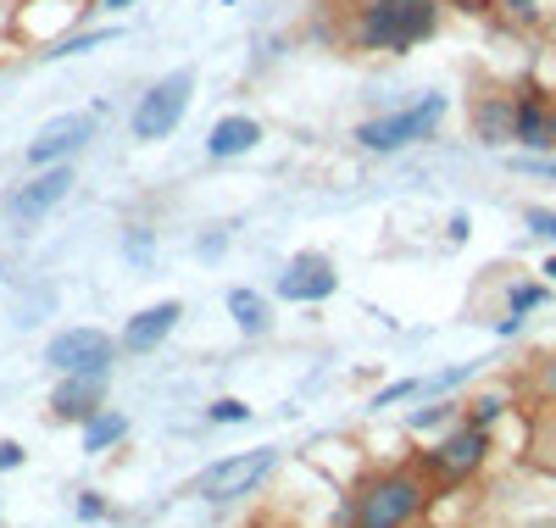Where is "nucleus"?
Masks as SVG:
<instances>
[{
    "instance_id": "nucleus-1",
    "label": "nucleus",
    "mask_w": 556,
    "mask_h": 528,
    "mask_svg": "<svg viewBox=\"0 0 556 528\" xmlns=\"http://www.w3.org/2000/svg\"><path fill=\"white\" fill-rule=\"evenodd\" d=\"M440 28V0H367L362 45L367 51H412Z\"/></svg>"
},
{
    "instance_id": "nucleus-2",
    "label": "nucleus",
    "mask_w": 556,
    "mask_h": 528,
    "mask_svg": "<svg viewBox=\"0 0 556 528\" xmlns=\"http://www.w3.org/2000/svg\"><path fill=\"white\" fill-rule=\"evenodd\" d=\"M424 506V485L412 473H379L356 495V528H406Z\"/></svg>"
},
{
    "instance_id": "nucleus-3",
    "label": "nucleus",
    "mask_w": 556,
    "mask_h": 528,
    "mask_svg": "<svg viewBox=\"0 0 556 528\" xmlns=\"http://www.w3.org/2000/svg\"><path fill=\"white\" fill-rule=\"evenodd\" d=\"M190 95H195V73L190 67H178V73H167L162 84H151L146 95H139V106H134V139H167L178 123H184V112H190Z\"/></svg>"
},
{
    "instance_id": "nucleus-4",
    "label": "nucleus",
    "mask_w": 556,
    "mask_h": 528,
    "mask_svg": "<svg viewBox=\"0 0 556 528\" xmlns=\"http://www.w3.org/2000/svg\"><path fill=\"white\" fill-rule=\"evenodd\" d=\"M445 117V95H424L417 106H406V112H390V117H374V123H362L356 128V139L367 151H401V146H412V139H424V134H434V123Z\"/></svg>"
},
{
    "instance_id": "nucleus-5",
    "label": "nucleus",
    "mask_w": 556,
    "mask_h": 528,
    "mask_svg": "<svg viewBox=\"0 0 556 528\" xmlns=\"http://www.w3.org/2000/svg\"><path fill=\"white\" fill-rule=\"evenodd\" d=\"M96 134V112H62L51 117L39 134H34V146H28V167H56V162H73L84 151V139Z\"/></svg>"
},
{
    "instance_id": "nucleus-6",
    "label": "nucleus",
    "mask_w": 556,
    "mask_h": 528,
    "mask_svg": "<svg viewBox=\"0 0 556 528\" xmlns=\"http://www.w3.org/2000/svg\"><path fill=\"white\" fill-rule=\"evenodd\" d=\"M112 334L101 328H67L56 334L51 345H45V362H51L56 373H106L112 367Z\"/></svg>"
},
{
    "instance_id": "nucleus-7",
    "label": "nucleus",
    "mask_w": 556,
    "mask_h": 528,
    "mask_svg": "<svg viewBox=\"0 0 556 528\" xmlns=\"http://www.w3.org/2000/svg\"><path fill=\"white\" fill-rule=\"evenodd\" d=\"M273 462H278V451H245V456H223L206 478H201V495L206 501H240V495H251L262 478L273 473Z\"/></svg>"
},
{
    "instance_id": "nucleus-8",
    "label": "nucleus",
    "mask_w": 556,
    "mask_h": 528,
    "mask_svg": "<svg viewBox=\"0 0 556 528\" xmlns=\"http://www.w3.org/2000/svg\"><path fill=\"white\" fill-rule=\"evenodd\" d=\"M67 189H73V162H56V167H39L34 184H23L17 196H12V223H39L45 212H51L56 201H67Z\"/></svg>"
},
{
    "instance_id": "nucleus-9",
    "label": "nucleus",
    "mask_w": 556,
    "mask_h": 528,
    "mask_svg": "<svg viewBox=\"0 0 556 528\" xmlns=\"http://www.w3.org/2000/svg\"><path fill=\"white\" fill-rule=\"evenodd\" d=\"M101 395H106V373H62L56 395H51V412L62 423H89L101 412Z\"/></svg>"
},
{
    "instance_id": "nucleus-10",
    "label": "nucleus",
    "mask_w": 556,
    "mask_h": 528,
    "mask_svg": "<svg viewBox=\"0 0 556 528\" xmlns=\"http://www.w3.org/2000/svg\"><path fill=\"white\" fill-rule=\"evenodd\" d=\"M334 284H340L334 267L306 251V256H295L285 273H278V296H285V301H329Z\"/></svg>"
},
{
    "instance_id": "nucleus-11",
    "label": "nucleus",
    "mask_w": 556,
    "mask_h": 528,
    "mask_svg": "<svg viewBox=\"0 0 556 528\" xmlns=\"http://www.w3.org/2000/svg\"><path fill=\"white\" fill-rule=\"evenodd\" d=\"M178 317H184V306L178 301H162V306H146L139 317H128L123 323V351H156L167 334L178 328Z\"/></svg>"
},
{
    "instance_id": "nucleus-12",
    "label": "nucleus",
    "mask_w": 556,
    "mask_h": 528,
    "mask_svg": "<svg viewBox=\"0 0 556 528\" xmlns=\"http://www.w3.org/2000/svg\"><path fill=\"white\" fill-rule=\"evenodd\" d=\"M484 445H490L484 440V423H468V428H456L445 445H434V467L451 473V478H462V473H473L484 462Z\"/></svg>"
},
{
    "instance_id": "nucleus-13",
    "label": "nucleus",
    "mask_w": 556,
    "mask_h": 528,
    "mask_svg": "<svg viewBox=\"0 0 556 528\" xmlns=\"http://www.w3.org/2000/svg\"><path fill=\"white\" fill-rule=\"evenodd\" d=\"M513 139L529 151H551L556 146V128H551V101H540V95H523L518 112H513Z\"/></svg>"
},
{
    "instance_id": "nucleus-14",
    "label": "nucleus",
    "mask_w": 556,
    "mask_h": 528,
    "mask_svg": "<svg viewBox=\"0 0 556 528\" xmlns=\"http://www.w3.org/2000/svg\"><path fill=\"white\" fill-rule=\"evenodd\" d=\"M256 139H262V123L256 117H223L212 134H206V156H245L256 151Z\"/></svg>"
},
{
    "instance_id": "nucleus-15",
    "label": "nucleus",
    "mask_w": 556,
    "mask_h": 528,
    "mask_svg": "<svg viewBox=\"0 0 556 528\" xmlns=\"http://www.w3.org/2000/svg\"><path fill=\"white\" fill-rule=\"evenodd\" d=\"M513 112H518V101H479L473 106V128L484 146H506L513 139Z\"/></svg>"
},
{
    "instance_id": "nucleus-16",
    "label": "nucleus",
    "mask_w": 556,
    "mask_h": 528,
    "mask_svg": "<svg viewBox=\"0 0 556 528\" xmlns=\"http://www.w3.org/2000/svg\"><path fill=\"white\" fill-rule=\"evenodd\" d=\"M123 435H128V417H123V412H96V417L84 423V451L101 456V451H112Z\"/></svg>"
},
{
    "instance_id": "nucleus-17",
    "label": "nucleus",
    "mask_w": 556,
    "mask_h": 528,
    "mask_svg": "<svg viewBox=\"0 0 556 528\" xmlns=\"http://www.w3.org/2000/svg\"><path fill=\"white\" fill-rule=\"evenodd\" d=\"M228 312H235L240 334H267L273 328V312H267V301L256 290H235V296H228Z\"/></svg>"
},
{
    "instance_id": "nucleus-18",
    "label": "nucleus",
    "mask_w": 556,
    "mask_h": 528,
    "mask_svg": "<svg viewBox=\"0 0 556 528\" xmlns=\"http://www.w3.org/2000/svg\"><path fill=\"white\" fill-rule=\"evenodd\" d=\"M106 39H117V28H96V34H78V39H62V45H51V62H62V56H78V51H96V45H106Z\"/></svg>"
},
{
    "instance_id": "nucleus-19",
    "label": "nucleus",
    "mask_w": 556,
    "mask_h": 528,
    "mask_svg": "<svg viewBox=\"0 0 556 528\" xmlns=\"http://www.w3.org/2000/svg\"><path fill=\"white\" fill-rule=\"evenodd\" d=\"M523 223H529V234H540V239H556V212H545V206H529V212H523Z\"/></svg>"
},
{
    "instance_id": "nucleus-20",
    "label": "nucleus",
    "mask_w": 556,
    "mask_h": 528,
    "mask_svg": "<svg viewBox=\"0 0 556 528\" xmlns=\"http://www.w3.org/2000/svg\"><path fill=\"white\" fill-rule=\"evenodd\" d=\"M206 417H212V423H245V417H251V412H245V406H240V401H217V406H212V412H206Z\"/></svg>"
},
{
    "instance_id": "nucleus-21",
    "label": "nucleus",
    "mask_w": 556,
    "mask_h": 528,
    "mask_svg": "<svg viewBox=\"0 0 556 528\" xmlns=\"http://www.w3.org/2000/svg\"><path fill=\"white\" fill-rule=\"evenodd\" d=\"M540 301H545V290H540V284H529V290H513V312H518V317H523L529 306H540Z\"/></svg>"
},
{
    "instance_id": "nucleus-22",
    "label": "nucleus",
    "mask_w": 556,
    "mask_h": 528,
    "mask_svg": "<svg viewBox=\"0 0 556 528\" xmlns=\"http://www.w3.org/2000/svg\"><path fill=\"white\" fill-rule=\"evenodd\" d=\"M128 256H134V262H146V256H151V234H146V228H134V234H128Z\"/></svg>"
},
{
    "instance_id": "nucleus-23",
    "label": "nucleus",
    "mask_w": 556,
    "mask_h": 528,
    "mask_svg": "<svg viewBox=\"0 0 556 528\" xmlns=\"http://www.w3.org/2000/svg\"><path fill=\"white\" fill-rule=\"evenodd\" d=\"M412 390H417V384H390V390H379V395H374V406H390V401H406Z\"/></svg>"
},
{
    "instance_id": "nucleus-24",
    "label": "nucleus",
    "mask_w": 556,
    "mask_h": 528,
    "mask_svg": "<svg viewBox=\"0 0 556 528\" xmlns=\"http://www.w3.org/2000/svg\"><path fill=\"white\" fill-rule=\"evenodd\" d=\"M540 390L556 395V356H545V367H540Z\"/></svg>"
},
{
    "instance_id": "nucleus-25",
    "label": "nucleus",
    "mask_w": 556,
    "mask_h": 528,
    "mask_svg": "<svg viewBox=\"0 0 556 528\" xmlns=\"http://www.w3.org/2000/svg\"><path fill=\"white\" fill-rule=\"evenodd\" d=\"M17 462H23V445L7 440V445H0V467H17Z\"/></svg>"
},
{
    "instance_id": "nucleus-26",
    "label": "nucleus",
    "mask_w": 556,
    "mask_h": 528,
    "mask_svg": "<svg viewBox=\"0 0 556 528\" xmlns=\"http://www.w3.org/2000/svg\"><path fill=\"white\" fill-rule=\"evenodd\" d=\"M101 512H106V506H101L96 495H84V501H78V517H101Z\"/></svg>"
},
{
    "instance_id": "nucleus-27",
    "label": "nucleus",
    "mask_w": 556,
    "mask_h": 528,
    "mask_svg": "<svg viewBox=\"0 0 556 528\" xmlns=\"http://www.w3.org/2000/svg\"><path fill=\"white\" fill-rule=\"evenodd\" d=\"M529 173H540V178H556V162H523Z\"/></svg>"
},
{
    "instance_id": "nucleus-28",
    "label": "nucleus",
    "mask_w": 556,
    "mask_h": 528,
    "mask_svg": "<svg viewBox=\"0 0 556 528\" xmlns=\"http://www.w3.org/2000/svg\"><path fill=\"white\" fill-rule=\"evenodd\" d=\"M123 7H134V0H101V12H123Z\"/></svg>"
},
{
    "instance_id": "nucleus-29",
    "label": "nucleus",
    "mask_w": 556,
    "mask_h": 528,
    "mask_svg": "<svg viewBox=\"0 0 556 528\" xmlns=\"http://www.w3.org/2000/svg\"><path fill=\"white\" fill-rule=\"evenodd\" d=\"M523 528H556V517H529Z\"/></svg>"
},
{
    "instance_id": "nucleus-30",
    "label": "nucleus",
    "mask_w": 556,
    "mask_h": 528,
    "mask_svg": "<svg viewBox=\"0 0 556 528\" xmlns=\"http://www.w3.org/2000/svg\"><path fill=\"white\" fill-rule=\"evenodd\" d=\"M534 7V0H506V12H529Z\"/></svg>"
},
{
    "instance_id": "nucleus-31",
    "label": "nucleus",
    "mask_w": 556,
    "mask_h": 528,
    "mask_svg": "<svg viewBox=\"0 0 556 528\" xmlns=\"http://www.w3.org/2000/svg\"><path fill=\"white\" fill-rule=\"evenodd\" d=\"M545 273H551V278H556V256H551V262H545Z\"/></svg>"
},
{
    "instance_id": "nucleus-32",
    "label": "nucleus",
    "mask_w": 556,
    "mask_h": 528,
    "mask_svg": "<svg viewBox=\"0 0 556 528\" xmlns=\"http://www.w3.org/2000/svg\"><path fill=\"white\" fill-rule=\"evenodd\" d=\"M551 128H556V106H551Z\"/></svg>"
},
{
    "instance_id": "nucleus-33",
    "label": "nucleus",
    "mask_w": 556,
    "mask_h": 528,
    "mask_svg": "<svg viewBox=\"0 0 556 528\" xmlns=\"http://www.w3.org/2000/svg\"><path fill=\"white\" fill-rule=\"evenodd\" d=\"M223 7H235V0H223Z\"/></svg>"
}]
</instances>
